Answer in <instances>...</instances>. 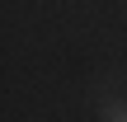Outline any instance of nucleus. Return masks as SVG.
Masks as SVG:
<instances>
[{"label": "nucleus", "instance_id": "nucleus-1", "mask_svg": "<svg viewBox=\"0 0 127 122\" xmlns=\"http://www.w3.org/2000/svg\"><path fill=\"white\" fill-rule=\"evenodd\" d=\"M108 118H113V122H127V108H123V103H108Z\"/></svg>", "mask_w": 127, "mask_h": 122}]
</instances>
